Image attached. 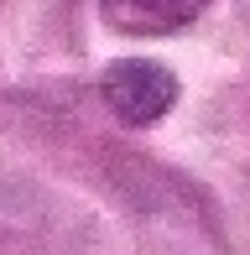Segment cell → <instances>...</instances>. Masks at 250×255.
<instances>
[{"instance_id": "6da1fadb", "label": "cell", "mask_w": 250, "mask_h": 255, "mask_svg": "<svg viewBox=\"0 0 250 255\" xmlns=\"http://www.w3.org/2000/svg\"><path fill=\"white\" fill-rule=\"evenodd\" d=\"M105 104L115 110L120 125H156L167 110L177 104V73L151 57H120L105 68V84H99Z\"/></svg>"}, {"instance_id": "7a4b0ae2", "label": "cell", "mask_w": 250, "mask_h": 255, "mask_svg": "<svg viewBox=\"0 0 250 255\" xmlns=\"http://www.w3.org/2000/svg\"><path fill=\"white\" fill-rule=\"evenodd\" d=\"M203 5L209 0H99V16L125 37H167L193 26Z\"/></svg>"}]
</instances>
